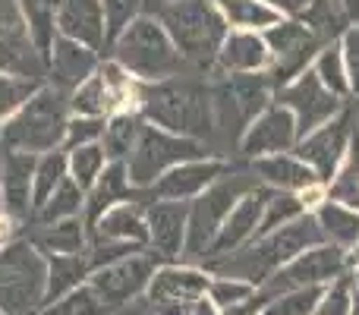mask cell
<instances>
[{
    "mask_svg": "<svg viewBox=\"0 0 359 315\" xmlns=\"http://www.w3.org/2000/svg\"><path fill=\"white\" fill-rule=\"evenodd\" d=\"M322 243H328L322 224H318L316 215L306 211L297 221L259 236V240H252L249 246L236 249V253H230V255H221V259L205 262V272H215L217 278L246 281V284H252V287H262L274 272H280L287 262H293L297 255L322 246Z\"/></svg>",
    "mask_w": 359,
    "mask_h": 315,
    "instance_id": "1",
    "label": "cell"
},
{
    "mask_svg": "<svg viewBox=\"0 0 359 315\" xmlns=\"http://www.w3.org/2000/svg\"><path fill=\"white\" fill-rule=\"evenodd\" d=\"M142 114L158 126L183 139H211L215 136V101L211 88L192 76H174V79L151 82L139 92Z\"/></svg>",
    "mask_w": 359,
    "mask_h": 315,
    "instance_id": "2",
    "label": "cell"
},
{
    "mask_svg": "<svg viewBox=\"0 0 359 315\" xmlns=\"http://www.w3.org/2000/svg\"><path fill=\"white\" fill-rule=\"evenodd\" d=\"M174 48L192 67H211L227 38V19L215 0H177L158 13Z\"/></svg>",
    "mask_w": 359,
    "mask_h": 315,
    "instance_id": "3",
    "label": "cell"
},
{
    "mask_svg": "<svg viewBox=\"0 0 359 315\" xmlns=\"http://www.w3.org/2000/svg\"><path fill=\"white\" fill-rule=\"evenodd\" d=\"M255 186H262L255 180L252 170H233L227 177H221L215 186L202 192L196 202L189 205V221H186V246L183 255L189 262H198L208 255L211 243H215L221 224L227 221V215L240 205V199L246 192H252Z\"/></svg>",
    "mask_w": 359,
    "mask_h": 315,
    "instance_id": "4",
    "label": "cell"
},
{
    "mask_svg": "<svg viewBox=\"0 0 359 315\" xmlns=\"http://www.w3.org/2000/svg\"><path fill=\"white\" fill-rule=\"evenodd\" d=\"M114 54H117L120 67L149 82H161L168 76H177L186 63L180 57V51L174 48V41H170V35L164 32V25L155 22L151 16L133 19L114 41Z\"/></svg>",
    "mask_w": 359,
    "mask_h": 315,
    "instance_id": "5",
    "label": "cell"
},
{
    "mask_svg": "<svg viewBox=\"0 0 359 315\" xmlns=\"http://www.w3.org/2000/svg\"><path fill=\"white\" fill-rule=\"evenodd\" d=\"M48 262L29 240L0 249V315H32L44 306Z\"/></svg>",
    "mask_w": 359,
    "mask_h": 315,
    "instance_id": "6",
    "label": "cell"
},
{
    "mask_svg": "<svg viewBox=\"0 0 359 315\" xmlns=\"http://www.w3.org/2000/svg\"><path fill=\"white\" fill-rule=\"evenodd\" d=\"M67 92L44 88L29 101L16 120L4 126L0 145L10 152H48L67 136Z\"/></svg>",
    "mask_w": 359,
    "mask_h": 315,
    "instance_id": "7",
    "label": "cell"
},
{
    "mask_svg": "<svg viewBox=\"0 0 359 315\" xmlns=\"http://www.w3.org/2000/svg\"><path fill=\"white\" fill-rule=\"evenodd\" d=\"M271 82L265 73H240L227 76L211 88V101H215V130L221 133L227 142H236L243 130L252 126L265 107H271Z\"/></svg>",
    "mask_w": 359,
    "mask_h": 315,
    "instance_id": "8",
    "label": "cell"
},
{
    "mask_svg": "<svg viewBox=\"0 0 359 315\" xmlns=\"http://www.w3.org/2000/svg\"><path fill=\"white\" fill-rule=\"evenodd\" d=\"M265 44L274 60V67L265 73L274 92L290 86L299 73H306L309 63L316 60V54L325 48V41L303 19H280L278 25L265 29Z\"/></svg>",
    "mask_w": 359,
    "mask_h": 315,
    "instance_id": "9",
    "label": "cell"
},
{
    "mask_svg": "<svg viewBox=\"0 0 359 315\" xmlns=\"http://www.w3.org/2000/svg\"><path fill=\"white\" fill-rule=\"evenodd\" d=\"M344 272H347V249L334 246V243H322V246H316V249H309V253L297 255L293 262H287L280 272H274L271 278L259 287V293L271 303L274 297L290 293V290L328 287V284H334Z\"/></svg>",
    "mask_w": 359,
    "mask_h": 315,
    "instance_id": "10",
    "label": "cell"
},
{
    "mask_svg": "<svg viewBox=\"0 0 359 315\" xmlns=\"http://www.w3.org/2000/svg\"><path fill=\"white\" fill-rule=\"evenodd\" d=\"M205 155V145L196 139H183V136H170L161 133L155 126H142L139 142L130 155L126 173L136 186H155V180L164 170H174V164H186V161H198Z\"/></svg>",
    "mask_w": 359,
    "mask_h": 315,
    "instance_id": "11",
    "label": "cell"
},
{
    "mask_svg": "<svg viewBox=\"0 0 359 315\" xmlns=\"http://www.w3.org/2000/svg\"><path fill=\"white\" fill-rule=\"evenodd\" d=\"M274 101L297 117V139H306L309 133H316L318 126L334 120L337 114L347 107L344 98H337V95H331L328 88H325V82L318 79L316 67L299 73L290 86L278 88V92H274Z\"/></svg>",
    "mask_w": 359,
    "mask_h": 315,
    "instance_id": "12",
    "label": "cell"
},
{
    "mask_svg": "<svg viewBox=\"0 0 359 315\" xmlns=\"http://www.w3.org/2000/svg\"><path fill=\"white\" fill-rule=\"evenodd\" d=\"M158 262H161V255H155V253L130 255V259L117 262V265L98 268V272L88 278V287L101 297L107 312L120 309V306L133 303L142 290H149L151 278H155V272H158Z\"/></svg>",
    "mask_w": 359,
    "mask_h": 315,
    "instance_id": "13",
    "label": "cell"
},
{
    "mask_svg": "<svg viewBox=\"0 0 359 315\" xmlns=\"http://www.w3.org/2000/svg\"><path fill=\"white\" fill-rule=\"evenodd\" d=\"M353 136V107H344L334 120H328L325 126H318L316 133H309L306 139L297 142V158L303 164H309L316 170L318 183H331L344 161L347 142Z\"/></svg>",
    "mask_w": 359,
    "mask_h": 315,
    "instance_id": "14",
    "label": "cell"
},
{
    "mask_svg": "<svg viewBox=\"0 0 359 315\" xmlns=\"http://www.w3.org/2000/svg\"><path fill=\"white\" fill-rule=\"evenodd\" d=\"M0 69L32 82L44 76V60L29 38V29L13 0H0Z\"/></svg>",
    "mask_w": 359,
    "mask_h": 315,
    "instance_id": "15",
    "label": "cell"
},
{
    "mask_svg": "<svg viewBox=\"0 0 359 315\" xmlns=\"http://www.w3.org/2000/svg\"><path fill=\"white\" fill-rule=\"evenodd\" d=\"M268 196H271L268 186H255L252 192H246V196L240 199V205L227 215V221L221 224V230H217L215 243H211L208 255H205L202 262L221 259V255H230V253H236V249L249 246V240H255V234H259Z\"/></svg>",
    "mask_w": 359,
    "mask_h": 315,
    "instance_id": "16",
    "label": "cell"
},
{
    "mask_svg": "<svg viewBox=\"0 0 359 315\" xmlns=\"http://www.w3.org/2000/svg\"><path fill=\"white\" fill-rule=\"evenodd\" d=\"M297 139V117L287 107L271 105L252 120L246 133H243L240 152L246 158H271V155H284L287 149H293Z\"/></svg>",
    "mask_w": 359,
    "mask_h": 315,
    "instance_id": "17",
    "label": "cell"
},
{
    "mask_svg": "<svg viewBox=\"0 0 359 315\" xmlns=\"http://www.w3.org/2000/svg\"><path fill=\"white\" fill-rule=\"evenodd\" d=\"M233 173V164L221 158L211 161H186V164L168 170L155 186H151V199H161V202H183L189 196H198L202 189L215 186L221 177Z\"/></svg>",
    "mask_w": 359,
    "mask_h": 315,
    "instance_id": "18",
    "label": "cell"
},
{
    "mask_svg": "<svg viewBox=\"0 0 359 315\" xmlns=\"http://www.w3.org/2000/svg\"><path fill=\"white\" fill-rule=\"evenodd\" d=\"M208 284L211 281L205 278V272L168 265L155 272L145 297L151 306H196L208 293Z\"/></svg>",
    "mask_w": 359,
    "mask_h": 315,
    "instance_id": "19",
    "label": "cell"
},
{
    "mask_svg": "<svg viewBox=\"0 0 359 315\" xmlns=\"http://www.w3.org/2000/svg\"><path fill=\"white\" fill-rule=\"evenodd\" d=\"M186 221L189 205L186 202H155L149 205V240L161 259H177L186 246Z\"/></svg>",
    "mask_w": 359,
    "mask_h": 315,
    "instance_id": "20",
    "label": "cell"
},
{
    "mask_svg": "<svg viewBox=\"0 0 359 315\" xmlns=\"http://www.w3.org/2000/svg\"><path fill=\"white\" fill-rule=\"evenodd\" d=\"M57 25H60V32L67 38H76V41L88 44V48L107 44L101 0H63L60 13H57Z\"/></svg>",
    "mask_w": 359,
    "mask_h": 315,
    "instance_id": "21",
    "label": "cell"
},
{
    "mask_svg": "<svg viewBox=\"0 0 359 315\" xmlns=\"http://www.w3.org/2000/svg\"><path fill=\"white\" fill-rule=\"evenodd\" d=\"M252 173L268 183V189L278 192H303L318 186V177L309 164H303L297 155H271V158H255L252 161Z\"/></svg>",
    "mask_w": 359,
    "mask_h": 315,
    "instance_id": "22",
    "label": "cell"
},
{
    "mask_svg": "<svg viewBox=\"0 0 359 315\" xmlns=\"http://www.w3.org/2000/svg\"><path fill=\"white\" fill-rule=\"evenodd\" d=\"M215 63L230 76L259 73V69H265L271 63V51H268L265 38L255 35V32H233V35L227 32Z\"/></svg>",
    "mask_w": 359,
    "mask_h": 315,
    "instance_id": "23",
    "label": "cell"
},
{
    "mask_svg": "<svg viewBox=\"0 0 359 315\" xmlns=\"http://www.w3.org/2000/svg\"><path fill=\"white\" fill-rule=\"evenodd\" d=\"M123 92H126V82H123V76H120V69L114 67V63H107V67L101 69V76L88 79L86 86L73 95L69 105L79 114H86V117H101L104 111H111L114 101Z\"/></svg>",
    "mask_w": 359,
    "mask_h": 315,
    "instance_id": "24",
    "label": "cell"
},
{
    "mask_svg": "<svg viewBox=\"0 0 359 315\" xmlns=\"http://www.w3.org/2000/svg\"><path fill=\"white\" fill-rule=\"evenodd\" d=\"M4 202L13 217L29 215V180L35 173V158L29 152H4Z\"/></svg>",
    "mask_w": 359,
    "mask_h": 315,
    "instance_id": "25",
    "label": "cell"
},
{
    "mask_svg": "<svg viewBox=\"0 0 359 315\" xmlns=\"http://www.w3.org/2000/svg\"><path fill=\"white\" fill-rule=\"evenodd\" d=\"M50 51H54V57H50V76H54L60 92H69V88H76L79 82H86L88 73L95 69L92 51L79 48V44L69 41V38H54V48Z\"/></svg>",
    "mask_w": 359,
    "mask_h": 315,
    "instance_id": "26",
    "label": "cell"
},
{
    "mask_svg": "<svg viewBox=\"0 0 359 315\" xmlns=\"http://www.w3.org/2000/svg\"><path fill=\"white\" fill-rule=\"evenodd\" d=\"M92 274L88 268V255H50L48 262V290H44V306L63 300L67 293H73L76 287H82V281Z\"/></svg>",
    "mask_w": 359,
    "mask_h": 315,
    "instance_id": "27",
    "label": "cell"
},
{
    "mask_svg": "<svg viewBox=\"0 0 359 315\" xmlns=\"http://www.w3.org/2000/svg\"><path fill=\"white\" fill-rule=\"evenodd\" d=\"M92 240H120V243H139V246H145L149 243V224L142 221V208L139 205L114 208L92 230Z\"/></svg>",
    "mask_w": 359,
    "mask_h": 315,
    "instance_id": "28",
    "label": "cell"
},
{
    "mask_svg": "<svg viewBox=\"0 0 359 315\" xmlns=\"http://www.w3.org/2000/svg\"><path fill=\"white\" fill-rule=\"evenodd\" d=\"M318 224L325 230V240L341 249H350L359 243V211L350 205H341L337 199H328L318 208Z\"/></svg>",
    "mask_w": 359,
    "mask_h": 315,
    "instance_id": "29",
    "label": "cell"
},
{
    "mask_svg": "<svg viewBox=\"0 0 359 315\" xmlns=\"http://www.w3.org/2000/svg\"><path fill=\"white\" fill-rule=\"evenodd\" d=\"M130 196H133V189H130V177H126V164L123 161H114V164L104 170V177L98 180L92 199H88L86 211H88V224H92V230L114 202H123V199H130Z\"/></svg>",
    "mask_w": 359,
    "mask_h": 315,
    "instance_id": "30",
    "label": "cell"
},
{
    "mask_svg": "<svg viewBox=\"0 0 359 315\" xmlns=\"http://www.w3.org/2000/svg\"><path fill=\"white\" fill-rule=\"evenodd\" d=\"M82 224L76 217H67L60 224H48V227H38L29 236V243L38 253H50V255H79L82 253Z\"/></svg>",
    "mask_w": 359,
    "mask_h": 315,
    "instance_id": "31",
    "label": "cell"
},
{
    "mask_svg": "<svg viewBox=\"0 0 359 315\" xmlns=\"http://www.w3.org/2000/svg\"><path fill=\"white\" fill-rule=\"evenodd\" d=\"M217 10L224 13L230 25H240V29H271L280 22V13H274L271 6L259 4V0H215Z\"/></svg>",
    "mask_w": 359,
    "mask_h": 315,
    "instance_id": "32",
    "label": "cell"
},
{
    "mask_svg": "<svg viewBox=\"0 0 359 315\" xmlns=\"http://www.w3.org/2000/svg\"><path fill=\"white\" fill-rule=\"evenodd\" d=\"M299 215H306V202L297 196V192H278L271 189V196H268L265 202V215H262V224H259V234H255V240L265 234H271V230L284 227V224L297 221Z\"/></svg>",
    "mask_w": 359,
    "mask_h": 315,
    "instance_id": "33",
    "label": "cell"
},
{
    "mask_svg": "<svg viewBox=\"0 0 359 315\" xmlns=\"http://www.w3.org/2000/svg\"><path fill=\"white\" fill-rule=\"evenodd\" d=\"M139 133H142V123H139L136 114H120L111 123L104 126V155L120 161L126 155H133L139 142Z\"/></svg>",
    "mask_w": 359,
    "mask_h": 315,
    "instance_id": "34",
    "label": "cell"
},
{
    "mask_svg": "<svg viewBox=\"0 0 359 315\" xmlns=\"http://www.w3.org/2000/svg\"><path fill=\"white\" fill-rule=\"evenodd\" d=\"M79 205H82V189H79V183H76V180H67V177H63V183L54 189V196H50L48 202L38 208L35 221L48 227V224H57V221H63V217H73L76 211H79Z\"/></svg>",
    "mask_w": 359,
    "mask_h": 315,
    "instance_id": "35",
    "label": "cell"
},
{
    "mask_svg": "<svg viewBox=\"0 0 359 315\" xmlns=\"http://www.w3.org/2000/svg\"><path fill=\"white\" fill-rule=\"evenodd\" d=\"M60 4L63 0H22L38 54L54 48V13H60Z\"/></svg>",
    "mask_w": 359,
    "mask_h": 315,
    "instance_id": "36",
    "label": "cell"
},
{
    "mask_svg": "<svg viewBox=\"0 0 359 315\" xmlns=\"http://www.w3.org/2000/svg\"><path fill=\"white\" fill-rule=\"evenodd\" d=\"M316 73L318 79L325 82V88H328L331 95H337V98H347L350 95V82H347V67H344V51L337 41L325 44L322 54H318L316 60Z\"/></svg>",
    "mask_w": 359,
    "mask_h": 315,
    "instance_id": "37",
    "label": "cell"
},
{
    "mask_svg": "<svg viewBox=\"0 0 359 315\" xmlns=\"http://www.w3.org/2000/svg\"><path fill=\"white\" fill-rule=\"evenodd\" d=\"M104 303H101V297L92 290L88 284L76 287L73 293H67L63 300H57V303L50 306H41L38 312L32 315H104Z\"/></svg>",
    "mask_w": 359,
    "mask_h": 315,
    "instance_id": "38",
    "label": "cell"
},
{
    "mask_svg": "<svg viewBox=\"0 0 359 315\" xmlns=\"http://www.w3.org/2000/svg\"><path fill=\"white\" fill-rule=\"evenodd\" d=\"M325 297V287H306V290H290L274 297L262 315H316L318 303Z\"/></svg>",
    "mask_w": 359,
    "mask_h": 315,
    "instance_id": "39",
    "label": "cell"
},
{
    "mask_svg": "<svg viewBox=\"0 0 359 315\" xmlns=\"http://www.w3.org/2000/svg\"><path fill=\"white\" fill-rule=\"evenodd\" d=\"M63 167H67V158H63L60 152H50V155L35 167V202H32L35 208H41V205L54 196L57 186L63 183Z\"/></svg>",
    "mask_w": 359,
    "mask_h": 315,
    "instance_id": "40",
    "label": "cell"
},
{
    "mask_svg": "<svg viewBox=\"0 0 359 315\" xmlns=\"http://www.w3.org/2000/svg\"><path fill=\"white\" fill-rule=\"evenodd\" d=\"M350 309H353V274L344 272L334 284L325 287L316 315H350Z\"/></svg>",
    "mask_w": 359,
    "mask_h": 315,
    "instance_id": "41",
    "label": "cell"
},
{
    "mask_svg": "<svg viewBox=\"0 0 359 315\" xmlns=\"http://www.w3.org/2000/svg\"><path fill=\"white\" fill-rule=\"evenodd\" d=\"M259 287L246 284V281H230V278H217L208 284V300L217 306V309H227V306H236L243 300H249Z\"/></svg>",
    "mask_w": 359,
    "mask_h": 315,
    "instance_id": "42",
    "label": "cell"
},
{
    "mask_svg": "<svg viewBox=\"0 0 359 315\" xmlns=\"http://www.w3.org/2000/svg\"><path fill=\"white\" fill-rule=\"evenodd\" d=\"M101 164H104V149H98V145H82L73 152V180L79 183V189L98 177Z\"/></svg>",
    "mask_w": 359,
    "mask_h": 315,
    "instance_id": "43",
    "label": "cell"
},
{
    "mask_svg": "<svg viewBox=\"0 0 359 315\" xmlns=\"http://www.w3.org/2000/svg\"><path fill=\"white\" fill-rule=\"evenodd\" d=\"M142 6V0H104L107 13V44H114L120 38V32L133 22L136 10Z\"/></svg>",
    "mask_w": 359,
    "mask_h": 315,
    "instance_id": "44",
    "label": "cell"
},
{
    "mask_svg": "<svg viewBox=\"0 0 359 315\" xmlns=\"http://www.w3.org/2000/svg\"><path fill=\"white\" fill-rule=\"evenodd\" d=\"M35 88H38V82H32V79H4L0 76V117L10 114L13 107H19L22 101H29Z\"/></svg>",
    "mask_w": 359,
    "mask_h": 315,
    "instance_id": "45",
    "label": "cell"
},
{
    "mask_svg": "<svg viewBox=\"0 0 359 315\" xmlns=\"http://www.w3.org/2000/svg\"><path fill=\"white\" fill-rule=\"evenodd\" d=\"M344 67H347V82H350V95H359V25H350L344 32Z\"/></svg>",
    "mask_w": 359,
    "mask_h": 315,
    "instance_id": "46",
    "label": "cell"
},
{
    "mask_svg": "<svg viewBox=\"0 0 359 315\" xmlns=\"http://www.w3.org/2000/svg\"><path fill=\"white\" fill-rule=\"evenodd\" d=\"M101 133H104V120L101 117L73 120V123H67V145L69 149H82V145H88L92 139H98Z\"/></svg>",
    "mask_w": 359,
    "mask_h": 315,
    "instance_id": "47",
    "label": "cell"
},
{
    "mask_svg": "<svg viewBox=\"0 0 359 315\" xmlns=\"http://www.w3.org/2000/svg\"><path fill=\"white\" fill-rule=\"evenodd\" d=\"M265 306H268V300L262 297L259 290H255L252 297L243 300V303H236V306H227V309H221V315H262V312H265Z\"/></svg>",
    "mask_w": 359,
    "mask_h": 315,
    "instance_id": "48",
    "label": "cell"
},
{
    "mask_svg": "<svg viewBox=\"0 0 359 315\" xmlns=\"http://www.w3.org/2000/svg\"><path fill=\"white\" fill-rule=\"evenodd\" d=\"M259 4L271 6L274 13H284V16H293V19H299L309 10V0H259Z\"/></svg>",
    "mask_w": 359,
    "mask_h": 315,
    "instance_id": "49",
    "label": "cell"
},
{
    "mask_svg": "<svg viewBox=\"0 0 359 315\" xmlns=\"http://www.w3.org/2000/svg\"><path fill=\"white\" fill-rule=\"evenodd\" d=\"M192 315H221V309H217L215 303H211V300H198L196 306H192Z\"/></svg>",
    "mask_w": 359,
    "mask_h": 315,
    "instance_id": "50",
    "label": "cell"
},
{
    "mask_svg": "<svg viewBox=\"0 0 359 315\" xmlns=\"http://www.w3.org/2000/svg\"><path fill=\"white\" fill-rule=\"evenodd\" d=\"M341 6H344L350 22H359V0H341Z\"/></svg>",
    "mask_w": 359,
    "mask_h": 315,
    "instance_id": "51",
    "label": "cell"
},
{
    "mask_svg": "<svg viewBox=\"0 0 359 315\" xmlns=\"http://www.w3.org/2000/svg\"><path fill=\"white\" fill-rule=\"evenodd\" d=\"M170 4H177V0H142L145 13H161L164 6H170Z\"/></svg>",
    "mask_w": 359,
    "mask_h": 315,
    "instance_id": "52",
    "label": "cell"
},
{
    "mask_svg": "<svg viewBox=\"0 0 359 315\" xmlns=\"http://www.w3.org/2000/svg\"><path fill=\"white\" fill-rule=\"evenodd\" d=\"M347 265H356L359 268V249H353V253L347 255Z\"/></svg>",
    "mask_w": 359,
    "mask_h": 315,
    "instance_id": "53",
    "label": "cell"
},
{
    "mask_svg": "<svg viewBox=\"0 0 359 315\" xmlns=\"http://www.w3.org/2000/svg\"><path fill=\"white\" fill-rule=\"evenodd\" d=\"M350 315H359V297H353V309H350Z\"/></svg>",
    "mask_w": 359,
    "mask_h": 315,
    "instance_id": "54",
    "label": "cell"
},
{
    "mask_svg": "<svg viewBox=\"0 0 359 315\" xmlns=\"http://www.w3.org/2000/svg\"><path fill=\"white\" fill-rule=\"evenodd\" d=\"M353 287H356V290H359V268H356V272H353Z\"/></svg>",
    "mask_w": 359,
    "mask_h": 315,
    "instance_id": "55",
    "label": "cell"
},
{
    "mask_svg": "<svg viewBox=\"0 0 359 315\" xmlns=\"http://www.w3.org/2000/svg\"><path fill=\"white\" fill-rule=\"evenodd\" d=\"M0 164H4V152H0Z\"/></svg>",
    "mask_w": 359,
    "mask_h": 315,
    "instance_id": "56",
    "label": "cell"
}]
</instances>
